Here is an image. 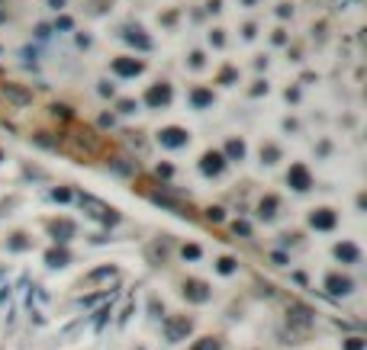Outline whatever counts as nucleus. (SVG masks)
<instances>
[{
	"label": "nucleus",
	"instance_id": "nucleus-1",
	"mask_svg": "<svg viewBox=\"0 0 367 350\" xmlns=\"http://www.w3.org/2000/svg\"><path fill=\"white\" fill-rule=\"evenodd\" d=\"M329 286H332V293H348V289H351V279H338V276H329Z\"/></svg>",
	"mask_w": 367,
	"mask_h": 350
},
{
	"label": "nucleus",
	"instance_id": "nucleus-2",
	"mask_svg": "<svg viewBox=\"0 0 367 350\" xmlns=\"http://www.w3.org/2000/svg\"><path fill=\"white\" fill-rule=\"evenodd\" d=\"M194 350H219V344H216V337H203V344H197Z\"/></svg>",
	"mask_w": 367,
	"mask_h": 350
},
{
	"label": "nucleus",
	"instance_id": "nucleus-3",
	"mask_svg": "<svg viewBox=\"0 0 367 350\" xmlns=\"http://www.w3.org/2000/svg\"><path fill=\"white\" fill-rule=\"evenodd\" d=\"M338 257H348V260H357V251L351 244H345V248H338Z\"/></svg>",
	"mask_w": 367,
	"mask_h": 350
},
{
	"label": "nucleus",
	"instance_id": "nucleus-4",
	"mask_svg": "<svg viewBox=\"0 0 367 350\" xmlns=\"http://www.w3.org/2000/svg\"><path fill=\"white\" fill-rule=\"evenodd\" d=\"M164 135H168V138H164L168 145H177L180 142V132H174V129H171V132H164Z\"/></svg>",
	"mask_w": 367,
	"mask_h": 350
},
{
	"label": "nucleus",
	"instance_id": "nucleus-5",
	"mask_svg": "<svg viewBox=\"0 0 367 350\" xmlns=\"http://www.w3.org/2000/svg\"><path fill=\"white\" fill-rule=\"evenodd\" d=\"M348 350H361V337H351V344H348Z\"/></svg>",
	"mask_w": 367,
	"mask_h": 350
}]
</instances>
